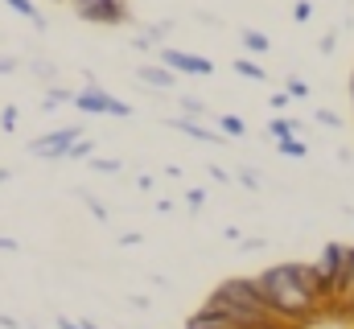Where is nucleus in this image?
I'll return each instance as SVG.
<instances>
[{
	"instance_id": "nucleus-1",
	"label": "nucleus",
	"mask_w": 354,
	"mask_h": 329,
	"mask_svg": "<svg viewBox=\"0 0 354 329\" xmlns=\"http://www.w3.org/2000/svg\"><path fill=\"white\" fill-rule=\"evenodd\" d=\"M252 280H256L260 297H264L276 313H284V317H292L301 326H313L322 317V305L305 292V284H301V276H297L292 263H276V267H268V272L252 276Z\"/></svg>"
},
{
	"instance_id": "nucleus-2",
	"label": "nucleus",
	"mask_w": 354,
	"mask_h": 329,
	"mask_svg": "<svg viewBox=\"0 0 354 329\" xmlns=\"http://www.w3.org/2000/svg\"><path fill=\"white\" fill-rule=\"evenodd\" d=\"M66 4L91 25H124L128 21L124 0H66Z\"/></svg>"
},
{
	"instance_id": "nucleus-3",
	"label": "nucleus",
	"mask_w": 354,
	"mask_h": 329,
	"mask_svg": "<svg viewBox=\"0 0 354 329\" xmlns=\"http://www.w3.org/2000/svg\"><path fill=\"white\" fill-rule=\"evenodd\" d=\"M75 107H79V111H95V115H128V103L103 95L99 86H91V91H83V95H75Z\"/></svg>"
},
{
	"instance_id": "nucleus-4",
	"label": "nucleus",
	"mask_w": 354,
	"mask_h": 329,
	"mask_svg": "<svg viewBox=\"0 0 354 329\" xmlns=\"http://www.w3.org/2000/svg\"><path fill=\"white\" fill-rule=\"evenodd\" d=\"M75 140H79V128H62V132H50V136L33 140V153L37 157H66Z\"/></svg>"
},
{
	"instance_id": "nucleus-5",
	"label": "nucleus",
	"mask_w": 354,
	"mask_h": 329,
	"mask_svg": "<svg viewBox=\"0 0 354 329\" xmlns=\"http://www.w3.org/2000/svg\"><path fill=\"white\" fill-rule=\"evenodd\" d=\"M161 66L185 70V75H210V70H214L206 58H194V54H181V50H161Z\"/></svg>"
},
{
	"instance_id": "nucleus-6",
	"label": "nucleus",
	"mask_w": 354,
	"mask_h": 329,
	"mask_svg": "<svg viewBox=\"0 0 354 329\" xmlns=\"http://www.w3.org/2000/svg\"><path fill=\"white\" fill-rule=\"evenodd\" d=\"M136 75H140V79L149 82V86H161V91H169V86H174V70H169V66H140V70H136Z\"/></svg>"
},
{
	"instance_id": "nucleus-7",
	"label": "nucleus",
	"mask_w": 354,
	"mask_h": 329,
	"mask_svg": "<svg viewBox=\"0 0 354 329\" xmlns=\"http://www.w3.org/2000/svg\"><path fill=\"white\" fill-rule=\"evenodd\" d=\"M4 4H8V8H12V12H21V17H29V21H33V25H37V29H41V25H46V21H41V12H37V4H33V0H4Z\"/></svg>"
},
{
	"instance_id": "nucleus-8",
	"label": "nucleus",
	"mask_w": 354,
	"mask_h": 329,
	"mask_svg": "<svg viewBox=\"0 0 354 329\" xmlns=\"http://www.w3.org/2000/svg\"><path fill=\"white\" fill-rule=\"evenodd\" d=\"M174 128H177V132H185V136H194V140H210V144L218 140L214 132H206V128H198L194 120H174Z\"/></svg>"
},
{
	"instance_id": "nucleus-9",
	"label": "nucleus",
	"mask_w": 354,
	"mask_h": 329,
	"mask_svg": "<svg viewBox=\"0 0 354 329\" xmlns=\"http://www.w3.org/2000/svg\"><path fill=\"white\" fill-rule=\"evenodd\" d=\"M243 46H248L252 54H268V37L256 33V29H243Z\"/></svg>"
},
{
	"instance_id": "nucleus-10",
	"label": "nucleus",
	"mask_w": 354,
	"mask_h": 329,
	"mask_svg": "<svg viewBox=\"0 0 354 329\" xmlns=\"http://www.w3.org/2000/svg\"><path fill=\"white\" fill-rule=\"evenodd\" d=\"M235 70H239L243 79H252V82H264V66H256V62H248V58H239Z\"/></svg>"
},
{
	"instance_id": "nucleus-11",
	"label": "nucleus",
	"mask_w": 354,
	"mask_h": 329,
	"mask_svg": "<svg viewBox=\"0 0 354 329\" xmlns=\"http://www.w3.org/2000/svg\"><path fill=\"white\" fill-rule=\"evenodd\" d=\"M218 128H223L227 136H243V132H248V124H243L239 115H223V120H218Z\"/></svg>"
},
{
	"instance_id": "nucleus-12",
	"label": "nucleus",
	"mask_w": 354,
	"mask_h": 329,
	"mask_svg": "<svg viewBox=\"0 0 354 329\" xmlns=\"http://www.w3.org/2000/svg\"><path fill=\"white\" fill-rule=\"evenodd\" d=\"M268 132H272L276 140H284V136H297V124H292V120H272Z\"/></svg>"
},
{
	"instance_id": "nucleus-13",
	"label": "nucleus",
	"mask_w": 354,
	"mask_h": 329,
	"mask_svg": "<svg viewBox=\"0 0 354 329\" xmlns=\"http://www.w3.org/2000/svg\"><path fill=\"white\" fill-rule=\"evenodd\" d=\"M280 153H284V157H305L309 149H305V140H297V136H284V140H280Z\"/></svg>"
},
{
	"instance_id": "nucleus-14",
	"label": "nucleus",
	"mask_w": 354,
	"mask_h": 329,
	"mask_svg": "<svg viewBox=\"0 0 354 329\" xmlns=\"http://www.w3.org/2000/svg\"><path fill=\"white\" fill-rule=\"evenodd\" d=\"M288 99H305L309 95V82H301V79H288V91H284Z\"/></svg>"
},
{
	"instance_id": "nucleus-15",
	"label": "nucleus",
	"mask_w": 354,
	"mask_h": 329,
	"mask_svg": "<svg viewBox=\"0 0 354 329\" xmlns=\"http://www.w3.org/2000/svg\"><path fill=\"white\" fill-rule=\"evenodd\" d=\"M66 157H75V161H79V157H91V140H75Z\"/></svg>"
},
{
	"instance_id": "nucleus-16",
	"label": "nucleus",
	"mask_w": 354,
	"mask_h": 329,
	"mask_svg": "<svg viewBox=\"0 0 354 329\" xmlns=\"http://www.w3.org/2000/svg\"><path fill=\"white\" fill-rule=\"evenodd\" d=\"M292 17H297V21H309V17H313V4H309V0H297Z\"/></svg>"
},
{
	"instance_id": "nucleus-17",
	"label": "nucleus",
	"mask_w": 354,
	"mask_h": 329,
	"mask_svg": "<svg viewBox=\"0 0 354 329\" xmlns=\"http://www.w3.org/2000/svg\"><path fill=\"white\" fill-rule=\"evenodd\" d=\"M181 107H185L189 115H202V111H206V103H198V99H181Z\"/></svg>"
},
{
	"instance_id": "nucleus-18",
	"label": "nucleus",
	"mask_w": 354,
	"mask_h": 329,
	"mask_svg": "<svg viewBox=\"0 0 354 329\" xmlns=\"http://www.w3.org/2000/svg\"><path fill=\"white\" fill-rule=\"evenodd\" d=\"M0 128H17V107H8V111L0 115Z\"/></svg>"
},
{
	"instance_id": "nucleus-19",
	"label": "nucleus",
	"mask_w": 354,
	"mask_h": 329,
	"mask_svg": "<svg viewBox=\"0 0 354 329\" xmlns=\"http://www.w3.org/2000/svg\"><path fill=\"white\" fill-rule=\"evenodd\" d=\"M317 124H326V128H338V115H334V111H317Z\"/></svg>"
},
{
	"instance_id": "nucleus-20",
	"label": "nucleus",
	"mask_w": 354,
	"mask_h": 329,
	"mask_svg": "<svg viewBox=\"0 0 354 329\" xmlns=\"http://www.w3.org/2000/svg\"><path fill=\"white\" fill-rule=\"evenodd\" d=\"M351 99H354V82H351Z\"/></svg>"
}]
</instances>
